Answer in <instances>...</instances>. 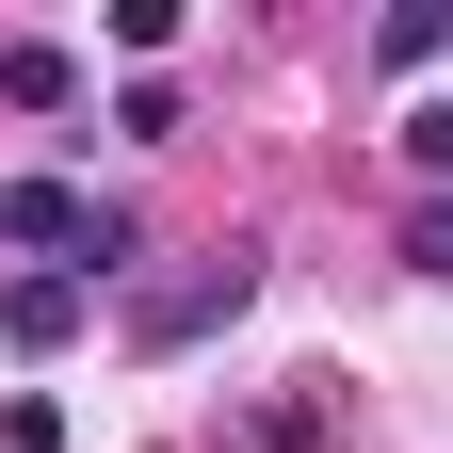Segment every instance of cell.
Instances as JSON below:
<instances>
[{
    "mask_svg": "<svg viewBox=\"0 0 453 453\" xmlns=\"http://www.w3.org/2000/svg\"><path fill=\"white\" fill-rule=\"evenodd\" d=\"M0 243H65L81 259V195L65 179H17V195H0Z\"/></svg>",
    "mask_w": 453,
    "mask_h": 453,
    "instance_id": "cell-4",
    "label": "cell"
},
{
    "mask_svg": "<svg viewBox=\"0 0 453 453\" xmlns=\"http://www.w3.org/2000/svg\"><path fill=\"white\" fill-rule=\"evenodd\" d=\"M0 97H17V113H81V49L65 33H17V49H0Z\"/></svg>",
    "mask_w": 453,
    "mask_h": 453,
    "instance_id": "cell-3",
    "label": "cell"
},
{
    "mask_svg": "<svg viewBox=\"0 0 453 453\" xmlns=\"http://www.w3.org/2000/svg\"><path fill=\"white\" fill-rule=\"evenodd\" d=\"M243 292H259V259H195V275H162V292H130V324L146 340H195V324H226Z\"/></svg>",
    "mask_w": 453,
    "mask_h": 453,
    "instance_id": "cell-1",
    "label": "cell"
},
{
    "mask_svg": "<svg viewBox=\"0 0 453 453\" xmlns=\"http://www.w3.org/2000/svg\"><path fill=\"white\" fill-rule=\"evenodd\" d=\"M405 275H453V195H421V211H405Z\"/></svg>",
    "mask_w": 453,
    "mask_h": 453,
    "instance_id": "cell-6",
    "label": "cell"
},
{
    "mask_svg": "<svg viewBox=\"0 0 453 453\" xmlns=\"http://www.w3.org/2000/svg\"><path fill=\"white\" fill-rule=\"evenodd\" d=\"M81 308H97V292H81L65 259H49V275H0V340H17V357H65V340H81Z\"/></svg>",
    "mask_w": 453,
    "mask_h": 453,
    "instance_id": "cell-2",
    "label": "cell"
},
{
    "mask_svg": "<svg viewBox=\"0 0 453 453\" xmlns=\"http://www.w3.org/2000/svg\"><path fill=\"white\" fill-rule=\"evenodd\" d=\"M405 162H421V179L453 195V113H405Z\"/></svg>",
    "mask_w": 453,
    "mask_h": 453,
    "instance_id": "cell-7",
    "label": "cell"
},
{
    "mask_svg": "<svg viewBox=\"0 0 453 453\" xmlns=\"http://www.w3.org/2000/svg\"><path fill=\"white\" fill-rule=\"evenodd\" d=\"M0 453H65V405H49V388H17V405H0Z\"/></svg>",
    "mask_w": 453,
    "mask_h": 453,
    "instance_id": "cell-5",
    "label": "cell"
}]
</instances>
